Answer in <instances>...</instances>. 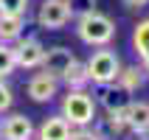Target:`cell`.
Wrapping results in <instances>:
<instances>
[{"instance_id": "cell-12", "label": "cell", "mask_w": 149, "mask_h": 140, "mask_svg": "<svg viewBox=\"0 0 149 140\" xmlns=\"http://www.w3.org/2000/svg\"><path fill=\"white\" fill-rule=\"evenodd\" d=\"M23 28H25V14H3L0 11V42L20 39Z\"/></svg>"}, {"instance_id": "cell-6", "label": "cell", "mask_w": 149, "mask_h": 140, "mask_svg": "<svg viewBox=\"0 0 149 140\" xmlns=\"http://www.w3.org/2000/svg\"><path fill=\"white\" fill-rule=\"evenodd\" d=\"M73 50L70 48H65V45H56V48H51V50H45V56H42V73H48V76H54V79H62V73L68 70V65L73 62Z\"/></svg>"}, {"instance_id": "cell-11", "label": "cell", "mask_w": 149, "mask_h": 140, "mask_svg": "<svg viewBox=\"0 0 149 140\" xmlns=\"http://www.w3.org/2000/svg\"><path fill=\"white\" fill-rule=\"evenodd\" d=\"M37 134H40V140H68L70 137V123L62 115H51L40 123Z\"/></svg>"}, {"instance_id": "cell-2", "label": "cell", "mask_w": 149, "mask_h": 140, "mask_svg": "<svg viewBox=\"0 0 149 140\" xmlns=\"http://www.w3.org/2000/svg\"><path fill=\"white\" fill-rule=\"evenodd\" d=\"M76 34H79V39H82L84 45H96V48H101V45H110V42H113V37H116V23H113L107 14L90 11V14L79 17V28H76Z\"/></svg>"}, {"instance_id": "cell-9", "label": "cell", "mask_w": 149, "mask_h": 140, "mask_svg": "<svg viewBox=\"0 0 149 140\" xmlns=\"http://www.w3.org/2000/svg\"><path fill=\"white\" fill-rule=\"evenodd\" d=\"M34 134V123L25 115H8L0 123V137L3 140H31Z\"/></svg>"}, {"instance_id": "cell-15", "label": "cell", "mask_w": 149, "mask_h": 140, "mask_svg": "<svg viewBox=\"0 0 149 140\" xmlns=\"http://www.w3.org/2000/svg\"><path fill=\"white\" fill-rule=\"evenodd\" d=\"M132 45H135V50H138V56L149 53V20H143V23H138V25H135Z\"/></svg>"}, {"instance_id": "cell-4", "label": "cell", "mask_w": 149, "mask_h": 140, "mask_svg": "<svg viewBox=\"0 0 149 140\" xmlns=\"http://www.w3.org/2000/svg\"><path fill=\"white\" fill-rule=\"evenodd\" d=\"M37 23L45 28V31H59L70 23V8H68L65 0H42L40 14H37Z\"/></svg>"}, {"instance_id": "cell-18", "label": "cell", "mask_w": 149, "mask_h": 140, "mask_svg": "<svg viewBox=\"0 0 149 140\" xmlns=\"http://www.w3.org/2000/svg\"><path fill=\"white\" fill-rule=\"evenodd\" d=\"M104 126H107V132H113V134H121V132H127L124 112H107V118H104Z\"/></svg>"}, {"instance_id": "cell-13", "label": "cell", "mask_w": 149, "mask_h": 140, "mask_svg": "<svg viewBox=\"0 0 149 140\" xmlns=\"http://www.w3.org/2000/svg\"><path fill=\"white\" fill-rule=\"evenodd\" d=\"M62 81L68 84V90H79V87H84V84H87V67L73 59V62L68 65V70L62 73Z\"/></svg>"}, {"instance_id": "cell-23", "label": "cell", "mask_w": 149, "mask_h": 140, "mask_svg": "<svg viewBox=\"0 0 149 140\" xmlns=\"http://www.w3.org/2000/svg\"><path fill=\"white\" fill-rule=\"evenodd\" d=\"M132 140H149V137H146V134H135Z\"/></svg>"}, {"instance_id": "cell-21", "label": "cell", "mask_w": 149, "mask_h": 140, "mask_svg": "<svg viewBox=\"0 0 149 140\" xmlns=\"http://www.w3.org/2000/svg\"><path fill=\"white\" fill-rule=\"evenodd\" d=\"M11 101H14V95L8 90V84H3V79H0V112H6L11 107Z\"/></svg>"}, {"instance_id": "cell-19", "label": "cell", "mask_w": 149, "mask_h": 140, "mask_svg": "<svg viewBox=\"0 0 149 140\" xmlns=\"http://www.w3.org/2000/svg\"><path fill=\"white\" fill-rule=\"evenodd\" d=\"M28 0H0V11L3 14H25Z\"/></svg>"}, {"instance_id": "cell-1", "label": "cell", "mask_w": 149, "mask_h": 140, "mask_svg": "<svg viewBox=\"0 0 149 140\" xmlns=\"http://www.w3.org/2000/svg\"><path fill=\"white\" fill-rule=\"evenodd\" d=\"M62 118L70 126H90L96 121V101L84 87L79 90H68V95L62 98Z\"/></svg>"}, {"instance_id": "cell-10", "label": "cell", "mask_w": 149, "mask_h": 140, "mask_svg": "<svg viewBox=\"0 0 149 140\" xmlns=\"http://www.w3.org/2000/svg\"><path fill=\"white\" fill-rule=\"evenodd\" d=\"M127 129L135 134H149V104L143 101H130V107L124 109Z\"/></svg>"}, {"instance_id": "cell-17", "label": "cell", "mask_w": 149, "mask_h": 140, "mask_svg": "<svg viewBox=\"0 0 149 140\" xmlns=\"http://www.w3.org/2000/svg\"><path fill=\"white\" fill-rule=\"evenodd\" d=\"M68 8H70V17H84L96 11V0H65Z\"/></svg>"}, {"instance_id": "cell-20", "label": "cell", "mask_w": 149, "mask_h": 140, "mask_svg": "<svg viewBox=\"0 0 149 140\" xmlns=\"http://www.w3.org/2000/svg\"><path fill=\"white\" fill-rule=\"evenodd\" d=\"M68 140H104V134L93 132V129H84V126H76V132H70Z\"/></svg>"}, {"instance_id": "cell-14", "label": "cell", "mask_w": 149, "mask_h": 140, "mask_svg": "<svg viewBox=\"0 0 149 140\" xmlns=\"http://www.w3.org/2000/svg\"><path fill=\"white\" fill-rule=\"evenodd\" d=\"M116 81L124 87L127 92H135L143 87V67H124V70H118Z\"/></svg>"}, {"instance_id": "cell-22", "label": "cell", "mask_w": 149, "mask_h": 140, "mask_svg": "<svg viewBox=\"0 0 149 140\" xmlns=\"http://www.w3.org/2000/svg\"><path fill=\"white\" fill-rule=\"evenodd\" d=\"M146 3H149V0H124V6H127V8H143Z\"/></svg>"}, {"instance_id": "cell-5", "label": "cell", "mask_w": 149, "mask_h": 140, "mask_svg": "<svg viewBox=\"0 0 149 140\" xmlns=\"http://www.w3.org/2000/svg\"><path fill=\"white\" fill-rule=\"evenodd\" d=\"M14 50V65L23 67V70H34V67L42 65V56H45V48H42L40 39H34V37H28V39H20L17 42Z\"/></svg>"}, {"instance_id": "cell-3", "label": "cell", "mask_w": 149, "mask_h": 140, "mask_svg": "<svg viewBox=\"0 0 149 140\" xmlns=\"http://www.w3.org/2000/svg\"><path fill=\"white\" fill-rule=\"evenodd\" d=\"M84 67H87V81L110 84V81H116L118 70H121V62H118V56L107 48V45H101V50H96V53L87 59Z\"/></svg>"}, {"instance_id": "cell-16", "label": "cell", "mask_w": 149, "mask_h": 140, "mask_svg": "<svg viewBox=\"0 0 149 140\" xmlns=\"http://www.w3.org/2000/svg\"><path fill=\"white\" fill-rule=\"evenodd\" d=\"M14 50L8 48V42H0V79H6V76H11V70H14Z\"/></svg>"}, {"instance_id": "cell-7", "label": "cell", "mask_w": 149, "mask_h": 140, "mask_svg": "<svg viewBox=\"0 0 149 140\" xmlns=\"http://www.w3.org/2000/svg\"><path fill=\"white\" fill-rule=\"evenodd\" d=\"M99 101L107 112H124L132 98L118 81H110V84H99Z\"/></svg>"}, {"instance_id": "cell-24", "label": "cell", "mask_w": 149, "mask_h": 140, "mask_svg": "<svg viewBox=\"0 0 149 140\" xmlns=\"http://www.w3.org/2000/svg\"><path fill=\"white\" fill-rule=\"evenodd\" d=\"M0 123H3V121H0Z\"/></svg>"}, {"instance_id": "cell-8", "label": "cell", "mask_w": 149, "mask_h": 140, "mask_svg": "<svg viewBox=\"0 0 149 140\" xmlns=\"http://www.w3.org/2000/svg\"><path fill=\"white\" fill-rule=\"evenodd\" d=\"M56 90H59V79H54V76H48V73H37L31 81H28V98L37 101V104L51 101L56 95Z\"/></svg>"}]
</instances>
